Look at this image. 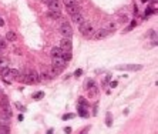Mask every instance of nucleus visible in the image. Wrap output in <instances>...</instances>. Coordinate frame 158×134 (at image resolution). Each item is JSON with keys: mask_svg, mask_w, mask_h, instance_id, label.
<instances>
[{"mask_svg": "<svg viewBox=\"0 0 158 134\" xmlns=\"http://www.w3.org/2000/svg\"><path fill=\"white\" fill-rule=\"evenodd\" d=\"M23 83L26 84H33V83H39L40 81V76L36 73V71H31V70H26L23 74H20V79Z\"/></svg>", "mask_w": 158, "mask_h": 134, "instance_id": "obj_1", "label": "nucleus"}, {"mask_svg": "<svg viewBox=\"0 0 158 134\" xmlns=\"http://www.w3.org/2000/svg\"><path fill=\"white\" fill-rule=\"evenodd\" d=\"M80 32H81L83 36L90 37V36H93V33L96 32V29H94V26H93L90 21H83V23L80 24Z\"/></svg>", "mask_w": 158, "mask_h": 134, "instance_id": "obj_2", "label": "nucleus"}, {"mask_svg": "<svg viewBox=\"0 0 158 134\" xmlns=\"http://www.w3.org/2000/svg\"><path fill=\"white\" fill-rule=\"evenodd\" d=\"M60 33H61V36H64L66 39H71L73 37V27H71L68 23L63 21L61 26H60Z\"/></svg>", "mask_w": 158, "mask_h": 134, "instance_id": "obj_3", "label": "nucleus"}, {"mask_svg": "<svg viewBox=\"0 0 158 134\" xmlns=\"http://www.w3.org/2000/svg\"><path fill=\"white\" fill-rule=\"evenodd\" d=\"M66 66H67V63L61 59V57H53V60H51V67L56 69V70H58V71H63L66 69Z\"/></svg>", "mask_w": 158, "mask_h": 134, "instance_id": "obj_4", "label": "nucleus"}, {"mask_svg": "<svg viewBox=\"0 0 158 134\" xmlns=\"http://www.w3.org/2000/svg\"><path fill=\"white\" fill-rule=\"evenodd\" d=\"M49 9L50 12L61 13V0H49Z\"/></svg>", "mask_w": 158, "mask_h": 134, "instance_id": "obj_5", "label": "nucleus"}, {"mask_svg": "<svg viewBox=\"0 0 158 134\" xmlns=\"http://www.w3.org/2000/svg\"><path fill=\"white\" fill-rule=\"evenodd\" d=\"M142 66L141 64H121L117 66V70H130V71H138L141 70Z\"/></svg>", "mask_w": 158, "mask_h": 134, "instance_id": "obj_6", "label": "nucleus"}, {"mask_svg": "<svg viewBox=\"0 0 158 134\" xmlns=\"http://www.w3.org/2000/svg\"><path fill=\"white\" fill-rule=\"evenodd\" d=\"M60 49H61L63 51H71V49H73V42H71L70 39H61V42H60Z\"/></svg>", "mask_w": 158, "mask_h": 134, "instance_id": "obj_7", "label": "nucleus"}, {"mask_svg": "<svg viewBox=\"0 0 158 134\" xmlns=\"http://www.w3.org/2000/svg\"><path fill=\"white\" fill-rule=\"evenodd\" d=\"M110 34V32H107L105 29H100V30H96L94 33H93L91 37H94L96 40H103V39H105Z\"/></svg>", "mask_w": 158, "mask_h": 134, "instance_id": "obj_8", "label": "nucleus"}, {"mask_svg": "<svg viewBox=\"0 0 158 134\" xmlns=\"http://www.w3.org/2000/svg\"><path fill=\"white\" fill-rule=\"evenodd\" d=\"M71 20H73V23H75V24H81V23L84 21V16L81 14V12L75 13V14H73V16H71Z\"/></svg>", "mask_w": 158, "mask_h": 134, "instance_id": "obj_9", "label": "nucleus"}, {"mask_svg": "<svg viewBox=\"0 0 158 134\" xmlns=\"http://www.w3.org/2000/svg\"><path fill=\"white\" fill-rule=\"evenodd\" d=\"M9 123H10V117L3 113L0 116V127H9Z\"/></svg>", "mask_w": 158, "mask_h": 134, "instance_id": "obj_10", "label": "nucleus"}, {"mask_svg": "<svg viewBox=\"0 0 158 134\" xmlns=\"http://www.w3.org/2000/svg\"><path fill=\"white\" fill-rule=\"evenodd\" d=\"M9 74H10V69H9V67H2V70H0V76L3 77V80L10 81V80H9Z\"/></svg>", "mask_w": 158, "mask_h": 134, "instance_id": "obj_11", "label": "nucleus"}, {"mask_svg": "<svg viewBox=\"0 0 158 134\" xmlns=\"http://www.w3.org/2000/svg\"><path fill=\"white\" fill-rule=\"evenodd\" d=\"M63 53L64 51L60 47H53L51 49V57H63Z\"/></svg>", "mask_w": 158, "mask_h": 134, "instance_id": "obj_12", "label": "nucleus"}, {"mask_svg": "<svg viewBox=\"0 0 158 134\" xmlns=\"http://www.w3.org/2000/svg\"><path fill=\"white\" fill-rule=\"evenodd\" d=\"M19 79H20V71H19V70H12V69H10L9 80L12 81V80H19Z\"/></svg>", "mask_w": 158, "mask_h": 134, "instance_id": "obj_13", "label": "nucleus"}, {"mask_svg": "<svg viewBox=\"0 0 158 134\" xmlns=\"http://www.w3.org/2000/svg\"><path fill=\"white\" fill-rule=\"evenodd\" d=\"M67 12H68L71 16H73V14H75V13H80L81 10H80V6H79V4H74V6H70V7H67Z\"/></svg>", "mask_w": 158, "mask_h": 134, "instance_id": "obj_14", "label": "nucleus"}, {"mask_svg": "<svg viewBox=\"0 0 158 134\" xmlns=\"http://www.w3.org/2000/svg\"><path fill=\"white\" fill-rule=\"evenodd\" d=\"M116 29H117V23H116V21H108L107 26H105V30H107V32H110V33H111V32H114Z\"/></svg>", "mask_w": 158, "mask_h": 134, "instance_id": "obj_15", "label": "nucleus"}, {"mask_svg": "<svg viewBox=\"0 0 158 134\" xmlns=\"http://www.w3.org/2000/svg\"><path fill=\"white\" fill-rule=\"evenodd\" d=\"M6 39H7L9 42H16L17 36H16V33H14V32H12V30H10V32H7V33H6Z\"/></svg>", "mask_w": 158, "mask_h": 134, "instance_id": "obj_16", "label": "nucleus"}, {"mask_svg": "<svg viewBox=\"0 0 158 134\" xmlns=\"http://www.w3.org/2000/svg\"><path fill=\"white\" fill-rule=\"evenodd\" d=\"M71 57H73L71 51H64V53H63V57H61V59L67 63V61H70V60H71Z\"/></svg>", "mask_w": 158, "mask_h": 134, "instance_id": "obj_17", "label": "nucleus"}, {"mask_svg": "<svg viewBox=\"0 0 158 134\" xmlns=\"http://www.w3.org/2000/svg\"><path fill=\"white\" fill-rule=\"evenodd\" d=\"M49 16H51L53 19H56V20H63V16L61 13H54V12H49Z\"/></svg>", "mask_w": 158, "mask_h": 134, "instance_id": "obj_18", "label": "nucleus"}, {"mask_svg": "<svg viewBox=\"0 0 158 134\" xmlns=\"http://www.w3.org/2000/svg\"><path fill=\"white\" fill-rule=\"evenodd\" d=\"M79 111H80V116L81 117H87L88 114H87V111H86V109H83V106H79Z\"/></svg>", "mask_w": 158, "mask_h": 134, "instance_id": "obj_19", "label": "nucleus"}, {"mask_svg": "<svg viewBox=\"0 0 158 134\" xmlns=\"http://www.w3.org/2000/svg\"><path fill=\"white\" fill-rule=\"evenodd\" d=\"M7 64H9L7 59H4V57L0 56V67H7Z\"/></svg>", "mask_w": 158, "mask_h": 134, "instance_id": "obj_20", "label": "nucleus"}, {"mask_svg": "<svg viewBox=\"0 0 158 134\" xmlns=\"http://www.w3.org/2000/svg\"><path fill=\"white\" fill-rule=\"evenodd\" d=\"M0 134H10V128L9 127H0Z\"/></svg>", "mask_w": 158, "mask_h": 134, "instance_id": "obj_21", "label": "nucleus"}, {"mask_svg": "<svg viewBox=\"0 0 158 134\" xmlns=\"http://www.w3.org/2000/svg\"><path fill=\"white\" fill-rule=\"evenodd\" d=\"M73 117H74V114L68 113V114H64V116H63V120H70V118H73Z\"/></svg>", "mask_w": 158, "mask_h": 134, "instance_id": "obj_22", "label": "nucleus"}, {"mask_svg": "<svg viewBox=\"0 0 158 134\" xmlns=\"http://www.w3.org/2000/svg\"><path fill=\"white\" fill-rule=\"evenodd\" d=\"M42 97H44V93H36V94H33V99H42Z\"/></svg>", "mask_w": 158, "mask_h": 134, "instance_id": "obj_23", "label": "nucleus"}, {"mask_svg": "<svg viewBox=\"0 0 158 134\" xmlns=\"http://www.w3.org/2000/svg\"><path fill=\"white\" fill-rule=\"evenodd\" d=\"M81 74H83V70H81V69H79V70H75V73H74L75 77H80Z\"/></svg>", "mask_w": 158, "mask_h": 134, "instance_id": "obj_24", "label": "nucleus"}, {"mask_svg": "<svg viewBox=\"0 0 158 134\" xmlns=\"http://www.w3.org/2000/svg\"><path fill=\"white\" fill-rule=\"evenodd\" d=\"M16 107H17L19 110H20V111H26V109H24V107H23L21 104H16Z\"/></svg>", "mask_w": 158, "mask_h": 134, "instance_id": "obj_25", "label": "nucleus"}, {"mask_svg": "<svg viewBox=\"0 0 158 134\" xmlns=\"http://www.w3.org/2000/svg\"><path fill=\"white\" fill-rule=\"evenodd\" d=\"M2 26H4V20L2 19V17H0V27H2Z\"/></svg>", "mask_w": 158, "mask_h": 134, "instance_id": "obj_26", "label": "nucleus"}, {"mask_svg": "<svg viewBox=\"0 0 158 134\" xmlns=\"http://www.w3.org/2000/svg\"><path fill=\"white\" fill-rule=\"evenodd\" d=\"M64 131H66V133H70L71 128H70V127H66V128H64Z\"/></svg>", "mask_w": 158, "mask_h": 134, "instance_id": "obj_27", "label": "nucleus"}, {"mask_svg": "<svg viewBox=\"0 0 158 134\" xmlns=\"http://www.w3.org/2000/svg\"><path fill=\"white\" fill-rule=\"evenodd\" d=\"M117 84H118L117 81H112V83H111V87H117Z\"/></svg>", "mask_w": 158, "mask_h": 134, "instance_id": "obj_28", "label": "nucleus"}, {"mask_svg": "<svg viewBox=\"0 0 158 134\" xmlns=\"http://www.w3.org/2000/svg\"><path fill=\"white\" fill-rule=\"evenodd\" d=\"M141 2H142V3H147V2H148V0H141Z\"/></svg>", "mask_w": 158, "mask_h": 134, "instance_id": "obj_29", "label": "nucleus"}, {"mask_svg": "<svg viewBox=\"0 0 158 134\" xmlns=\"http://www.w3.org/2000/svg\"><path fill=\"white\" fill-rule=\"evenodd\" d=\"M0 40H2V39H0Z\"/></svg>", "mask_w": 158, "mask_h": 134, "instance_id": "obj_30", "label": "nucleus"}]
</instances>
